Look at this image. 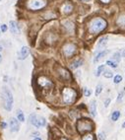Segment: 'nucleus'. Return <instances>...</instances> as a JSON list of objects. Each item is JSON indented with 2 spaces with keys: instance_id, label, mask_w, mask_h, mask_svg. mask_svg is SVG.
Here are the masks:
<instances>
[{
  "instance_id": "4468645a",
  "label": "nucleus",
  "mask_w": 125,
  "mask_h": 140,
  "mask_svg": "<svg viewBox=\"0 0 125 140\" xmlns=\"http://www.w3.org/2000/svg\"><path fill=\"white\" fill-rule=\"evenodd\" d=\"M72 9H73V6H72L71 4H69V3H66V4L63 5V7H62V11H63V13H65V14H68V13L72 12Z\"/></svg>"
},
{
  "instance_id": "7ed1b4c3",
  "label": "nucleus",
  "mask_w": 125,
  "mask_h": 140,
  "mask_svg": "<svg viewBox=\"0 0 125 140\" xmlns=\"http://www.w3.org/2000/svg\"><path fill=\"white\" fill-rule=\"evenodd\" d=\"M62 96H63V102L66 105H71L76 101L77 93L72 88H64L62 91Z\"/></svg>"
},
{
  "instance_id": "c756f323",
  "label": "nucleus",
  "mask_w": 125,
  "mask_h": 140,
  "mask_svg": "<svg viewBox=\"0 0 125 140\" xmlns=\"http://www.w3.org/2000/svg\"><path fill=\"white\" fill-rule=\"evenodd\" d=\"M98 139L99 140H105L106 139V134L104 132H101V133L98 134Z\"/></svg>"
},
{
  "instance_id": "f8f14e48",
  "label": "nucleus",
  "mask_w": 125,
  "mask_h": 140,
  "mask_svg": "<svg viewBox=\"0 0 125 140\" xmlns=\"http://www.w3.org/2000/svg\"><path fill=\"white\" fill-rule=\"evenodd\" d=\"M59 74H60V76H61V78H63V79H65V80H69L70 79V74H69V72L67 71L66 69H63V68H61L60 70H59Z\"/></svg>"
},
{
  "instance_id": "473e14b6",
  "label": "nucleus",
  "mask_w": 125,
  "mask_h": 140,
  "mask_svg": "<svg viewBox=\"0 0 125 140\" xmlns=\"http://www.w3.org/2000/svg\"><path fill=\"white\" fill-rule=\"evenodd\" d=\"M2 50H3V49H2V46L0 45V62L2 61V55H1V51H2Z\"/></svg>"
},
{
  "instance_id": "c9c22d12",
  "label": "nucleus",
  "mask_w": 125,
  "mask_h": 140,
  "mask_svg": "<svg viewBox=\"0 0 125 140\" xmlns=\"http://www.w3.org/2000/svg\"><path fill=\"white\" fill-rule=\"evenodd\" d=\"M39 135V133L38 132H35V133H33V136H38Z\"/></svg>"
},
{
  "instance_id": "e433bc0d",
  "label": "nucleus",
  "mask_w": 125,
  "mask_h": 140,
  "mask_svg": "<svg viewBox=\"0 0 125 140\" xmlns=\"http://www.w3.org/2000/svg\"><path fill=\"white\" fill-rule=\"evenodd\" d=\"M34 140H41V139H40V138H39V137H36V138H35V139H34Z\"/></svg>"
},
{
  "instance_id": "72a5a7b5",
  "label": "nucleus",
  "mask_w": 125,
  "mask_h": 140,
  "mask_svg": "<svg viewBox=\"0 0 125 140\" xmlns=\"http://www.w3.org/2000/svg\"><path fill=\"white\" fill-rule=\"evenodd\" d=\"M1 126H2V128H6L7 127V123L6 122H1Z\"/></svg>"
},
{
  "instance_id": "9d476101",
  "label": "nucleus",
  "mask_w": 125,
  "mask_h": 140,
  "mask_svg": "<svg viewBox=\"0 0 125 140\" xmlns=\"http://www.w3.org/2000/svg\"><path fill=\"white\" fill-rule=\"evenodd\" d=\"M9 28H10V31H11L12 34H14V35H19L20 34V29L18 28V25H17L16 22L10 21L9 22Z\"/></svg>"
},
{
  "instance_id": "7c9ffc66",
  "label": "nucleus",
  "mask_w": 125,
  "mask_h": 140,
  "mask_svg": "<svg viewBox=\"0 0 125 140\" xmlns=\"http://www.w3.org/2000/svg\"><path fill=\"white\" fill-rule=\"evenodd\" d=\"M109 103H110V99H106L105 102V108H107L109 106Z\"/></svg>"
},
{
  "instance_id": "20e7f679",
  "label": "nucleus",
  "mask_w": 125,
  "mask_h": 140,
  "mask_svg": "<svg viewBox=\"0 0 125 140\" xmlns=\"http://www.w3.org/2000/svg\"><path fill=\"white\" fill-rule=\"evenodd\" d=\"M77 128L80 133H84L86 131H91L93 129V123L92 121L88 120H81L77 123Z\"/></svg>"
},
{
  "instance_id": "423d86ee",
  "label": "nucleus",
  "mask_w": 125,
  "mask_h": 140,
  "mask_svg": "<svg viewBox=\"0 0 125 140\" xmlns=\"http://www.w3.org/2000/svg\"><path fill=\"white\" fill-rule=\"evenodd\" d=\"M46 5L45 0H29L28 7L31 10H39Z\"/></svg>"
},
{
  "instance_id": "2eb2a0df",
  "label": "nucleus",
  "mask_w": 125,
  "mask_h": 140,
  "mask_svg": "<svg viewBox=\"0 0 125 140\" xmlns=\"http://www.w3.org/2000/svg\"><path fill=\"white\" fill-rule=\"evenodd\" d=\"M90 109H91V113L93 116H96V101H92L91 102V105H90Z\"/></svg>"
},
{
  "instance_id": "2f4dec72",
  "label": "nucleus",
  "mask_w": 125,
  "mask_h": 140,
  "mask_svg": "<svg viewBox=\"0 0 125 140\" xmlns=\"http://www.w3.org/2000/svg\"><path fill=\"white\" fill-rule=\"evenodd\" d=\"M123 94H124L123 92H120V93H119V95H118V98H117V102H119V101L122 99V97H123Z\"/></svg>"
},
{
  "instance_id": "bb28decb",
  "label": "nucleus",
  "mask_w": 125,
  "mask_h": 140,
  "mask_svg": "<svg viewBox=\"0 0 125 140\" xmlns=\"http://www.w3.org/2000/svg\"><path fill=\"white\" fill-rule=\"evenodd\" d=\"M122 81V77L120 76V75H116L115 77H114V79H113V82L115 83V84H118V83H120Z\"/></svg>"
},
{
  "instance_id": "b1692460",
  "label": "nucleus",
  "mask_w": 125,
  "mask_h": 140,
  "mask_svg": "<svg viewBox=\"0 0 125 140\" xmlns=\"http://www.w3.org/2000/svg\"><path fill=\"white\" fill-rule=\"evenodd\" d=\"M105 69V65H101V66H98V68H97V71H96V75L98 77L99 75L102 74V72H103V70Z\"/></svg>"
},
{
  "instance_id": "1a4fd4ad",
  "label": "nucleus",
  "mask_w": 125,
  "mask_h": 140,
  "mask_svg": "<svg viewBox=\"0 0 125 140\" xmlns=\"http://www.w3.org/2000/svg\"><path fill=\"white\" fill-rule=\"evenodd\" d=\"M30 51H29V49L27 48V46H23V48L21 49L20 50V53H19V59L20 60H24V59H26L29 55Z\"/></svg>"
},
{
  "instance_id": "aec40b11",
  "label": "nucleus",
  "mask_w": 125,
  "mask_h": 140,
  "mask_svg": "<svg viewBox=\"0 0 125 140\" xmlns=\"http://www.w3.org/2000/svg\"><path fill=\"white\" fill-rule=\"evenodd\" d=\"M117 24H118L120 27L125 28V16H121V17L118 18V20H117Z\"/></svg>"
},
{
  "instance_id": "c85d7f7f",
  "label": "nucleus",
  "mask_w": 125,
  "mask_h": 140,
  "mask_svg": "<svg viewBox=\"0 0 125 140\" xmlns=\"http://www.w3.org/2000/svg\"><path fill=\"white\" fill-rule=\"evenodd\" d=\"M0 29H1V32H2V33H6L7 30H8V27H7L5 24H2L1 27H0Z\"/></svg>"
},
{
  "instance_id": "5701e85b",
  "label": "nucleus",
  "mask_w": 125,
  "mask_h": 140,
  "mask_svg": "<svg viewBox=\"0 0 125 140\" xmlns=\"http://www.w3.org/2000/svg\"><path fill=\"white\" fill-rule=\"evenodd\" d=\"M112 60H114V61H116L118 63L120 61V53L119 52H115L113 54V56H112Z\"/></svg>"
},
{
  "instance_id": "f257e3e1",
  "label": "nucleus",
  "mask_w": 125,
  "mask_h": 140,
  "mask_svg": "<svg viewBox=\"0 0 125 140\" xmlns=\"http://www.w3.org/2000/svg\"><path fill=\"white\" fill-rule=\"evenodd\" d=\"M1 95H2V101H3L5 110L10 111L12 110V106H13V95H12L11 91L9 90V88L3 87Z\"/></svg>"
},
{
  "instance_id": "39448f33",
  "label": "nucleus",
  "mask_w": 125,
  "mask_h": 140,
  "mask_svg": "<svg viewBox=\"0 0 125 140\" xmlns=\"http://www.w3.org/2000/svg\"><path fill=\"white\" fill-rule=\"evenodd\" d=\"M30 122L35 125L36 127H41V126H44L46 121L44 120V118H41V116H38L37 115L36 113H33L30 115Z\"/></svg>"
},
{
  "instance_id": "a19ab883",
  "label": "nucleus",
  "mask_w": 125,
  "mask_h": 140,
  "mask_svg": "<svg viewBox=\"0 0 125 140\" xmlns=\"http://www.w3.org/2000/svg\"><path fill=\"white\" fill-rule=\"evenodd\" d=\"M61 140H67V139H61Z\"/></svg>"
},
{
  "instance_id": "6e6552de",
  "label": "nucleus",
  "mask_w": 125,
  "mask_h": 140,
  "mask_svg": "<svg viewBox=\"0 0 125 140\" xmlns=\"http://www.w3.org/2000/svg\"><path fill=\"white\" fill-rule=\"evenodd\" d=\"M38 85L40 86V87H42V88H51L52 87V82L50 81V80H48L47 78H45V77H39L38 78Z\"/></svg>"
},
{
  "instance_id": "ea45409f",
  "label": "nucleus",
  "mask_w": 125,
  "mask_h": 140,
  "mask_svg": "<svg viewBox=\"0 0 125 140\" xmlns=\"http://www.w3.org/2000/svg\"><path fill=\"white\" fill-rule=\"evenodd\" d=\"M82 1H89V0H82Z\"/></svg>"
},
{
  "instance_id": "412c9836",
  "label": "nucleus",
  "mask_w": 125,
  "mask_h": 140,
  "mask_svg": "<svg viewBox=\"0 0 125 140\" xmlns=\"http://www.w3.org/2000/svg\"><path fill=\"white\" fill-rule=\"evenodd\" d=\"M113 75V72H111L110 70H106V68L104 69V76L106 77V78H111Z\"/></svg>"
},
{
  "instance_id": "0eeeda50",
  "label": "nucleus",
  "mask_w": 125,
  "mask_h": 140,
  "mask_svg": "<svg viewBox=\"0 0 125 140\" xmlns=\"http://www.w3.org/2000/svg\"><path fill=\"white\" fill-rule=\"evenodd\" d=\"M63 51L67 57H70L75 53V51H76V46H75L73 43H67L63 48Z\"/></svg>"
},
{
  "instance_id": "f3484780",
  "label": "nucleus",
  "mask_w": 125,
  "mask_h": 140,
  "mask_svg": "<svg viewBox=\"0 0 125 140\" xmlns=\"http://www.w3.org/2000/svg\"><path fill=\"white\" fill-rule=\"evenodd\" d=\"M17 119H18V120H20V121H22V122L25 121V115H24V112H23L21 110H17Z\"/></svg>"
},
{
  "instance_id": "6ab92c4d",
  "label": "nucleus",
  "mask_w": 125,
  "mask_h": 140,
  "mask_svg": "<svg viewBox=\"0 0 125 140\" xmlns=\"http://www.w3.org/2000/svg\"><path fill=\"white\" fill-rule=\"evenodd\" d=\"M119 118H120V111L119 110H115V111L112 112V114H111V120L116 121Z\"/></svg>"
},
{
  "instance_id": "ddd939ff",
  "label": "nucleus",
  "mask_w": 125,
  "mask_h": 140,
  "mask_svg": "<svg viewBox=\"0 0 125 140\" xmlns=\"http://www.w3.org/2000/svg\"><path fill=\"white\" fill-rule=\"evenodd\" d=\"M109 52V50H104V51H102V52H99L96 57H95V59H94V62H97V61H99V60H101L103 57H105L107 53Z\"/></svg>"
},
{
  "instance_id": "58836bf2",
  "label": "nucleus",
  "mask_w": 125,
  "mask_h": 140,
  "mask_svg": "<svg viewBox=\"0 0 125 140\" xmlns=\"http://www.w3.org/2000/svg\"><path fill=\"white\" fill-rule=\"evenodd\" d=\"M122 56H124V57H125V51H124V52L122 53Z\"/></svg>"
},
{
  "instance_id": "dca6fc26",
  "label": "nucleus",
  "mask_w": 125,
  "mask_h": 140,
  "mask_svg": "<svg viewBox=\"0 0 125 140\" xmlns=\"http://www.w3.org/2000/svg\"><path fill=\"white\" fill-rule=\"evenodd\" d=\"M82 63H83V60H82V59L75 60V61L71 64V68H72V69H76V68H78L79 66H81V65H82Z\"/></svg>"
},
{
  "instance_id": "a211bd4d",
  "label": "nucleus",
  "mask_w": 125,
  "mask_h": 140,
  "mask_svg": "<svg viewBox=\"0 0 125 140\" xmlns=\"http://www.w3.org/2000/svg\"><path fill=\"white\" fill-rule=\"evenodd\" d=\"M106 42H107V37H104V38H102L101 40H98L97 45L99 46V48H104V46L106 44Z\"/></svg>"
},
{
  "instance_id": "cd10ccee",
  "label": "nucleus",
  "mask_w": 125,
  "mask_h": 140,
  "mask_svg": "<svg viewBox=\"0 0 125 140\" xmlns=\"http://www.w3.org/2000/svg\"><path fill=\"white\" fill-rule=\"evenodd\" d=\"M91 94H92V91H91L90 89H88V88H85V89H84V95H85L86 97H90Z\"/></svg>"
},
{
  "instance_id": "4be33fe9",
  "label": "nucleus",
  "mask_w": 125,
  "mask_h": 140,
  "mask_svg": "<svg viewBox=\"0 0 125 140\" xmlns=\"http://www.w3.org/2000/svg\"><path fill=\"white\" fill-rule=\"evenodd\" d=\"M106 64H107L108 66L112 67V68H116V67L118 66V63H117L116 61H114V60H107V61H106Z\"/></svg>"
},
{
  "instance_id": "f03ea898",
  "label": "nucleus",
  "mask_w": 125,
  "mask_h": 140,
  "mask_svg": "<svg viewBox=\"0 0 125 140\" xmlns=\"http://www.w3.org/2000/svg\"><path fill=\"white\" fill-rule=\"evenodd\" d=\"M106 27V22L101 18H96L91 22L89 30H90V33L92 34H97L99 32H102L103 30H105Z\"/></svg>"
},
{
  "instance_id": "4c0bfd02",
  "label": "nucleus",
  "mask_w": 125,
  "mask_h": 140,
  "mask_svg": "<svg viewBox=\"0 0 125 140\" xmlns=\"http://www.w3.org/2000/svg\"><path fill=\"white\" fill-rule=\"evenodd\" d=\"M122 127H123V128H125V121L123 122V124H122Z\"/></svg>"
},
{
  "instance_id": "393cba45",
  "label": "nucleus",
  "mask_w": 125,
  "mask_h": 140,
  "mask_svg": "<svg viewBox=\"0 0 125 140\" xmlns=\"http://www.w3.org/2000/svg\"><path fill=\"white\" fill-rule=\"evenodd\" d=\"M102 90H103V86H102L101 84L97 85V86H96V96H98L99 94H101Z\"/></svg>"
},
{
  "instance_id": "a878e982",
  "label": "nucleus",
  "mask_w": 125,
  "mask_h": 140,
  "mask_svg": "<svg viewBox=\"0 0 125 140\" xmlns=\"http://www.w3.org/2000/svg\"><path fill=\"white\" fill-rule=\"evenodd\" d=\"M82 140H95V138H94V135H92V134H87V135L83 136Z\"/></svg>"
},
{
  "instance_id": "f704fd0d",
  "label": "nucleus",
  "mask_w": 125,
  "mask_h": 140,
  "mask_svg": "<svg viewBox=\"0 0 125 140\" xmlns=\"http://www.w3.org/2000/svg\"><path fill=\"white\" fill-rule=\"evenodd\" d=\"M102 2H104V3H108L109 2V0H101Z\"/></svg>"
},
{
  "instance_id": "9b49d317",
  "label": "nucleus",
  "mask_w": 125,
  "mask_h": 140,
  "mask_svg": "<svg viewBox=\"0 0 125 140\" xmlns=\"http://www.w3.org/2000/svg\"><path fill=\"white\" fill-rule=\"evenodd\" d=\"M20 128V125H19V121L18 120L16 119H11L10 120V129L12 132H17Z\"/></svg>"
}]
</instances>
